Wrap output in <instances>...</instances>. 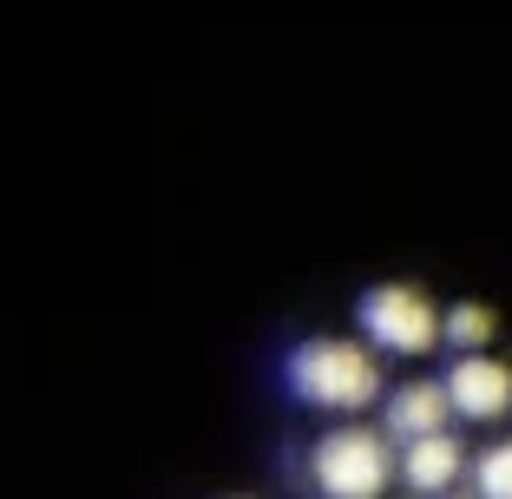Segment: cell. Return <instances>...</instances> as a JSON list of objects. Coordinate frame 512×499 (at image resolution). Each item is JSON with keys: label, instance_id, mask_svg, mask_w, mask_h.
Masks as SVG:
<instances>
[{"label": "cell", "instance_id": "cell-4", "mask_svg": "<svg viewBox=\"0 0 512 499\" xmlns=\"http://www.w3.org/2000/svg\"><path fill=\"white\" fill-rule=\"evenodd\" d=\"M453 421H506L512 414V362L499 355H453V368L440 375Z\"/></svg>", "mask_w": 512, "mask_h": 499}, {"label": "cell", "instance_id": "cell-5", "mask_svg": "<svg viewBox=\"0 0 512 499\" xmlns=\"http://www.w3.org/2000/svg\"><path fill=\"white\" fill-rule=\"evenodd\" d=\"M467 440L453 434H427V440H407V447H394V480L407 486V499H440L453 493V486L467 480Z\"/></svg>", "mask_w": 512, "mask_h": 499}, {"label": "cell", "instance_id": "cell-6", "mask_svg": "<svg viewBox=\"0 0 512 499\" xmlns=\"http://www.w3.org/2000/svg\"><path fill=\"white\" fill-rule=\"evenodd\" d=\"M447 427H453V408H447V388H440V381H401V388H388V401H381V434H388L394 447L447 434Z\"/></svg>", "mask_w": 512, "mask_h": 499}, {"label": "cell", "instance_id": "cell-3", "mask_svg": "<svg viewBox=\"0 0 512 499\" xmlns=\"http://www.w3.org/2000/svg\"><path fill=\"white\" fill-rule=\"evenodd\" d=\"M355 329L375 355H434L440 348V309L421 283H375L355 303Z\"/></svg>", "mask_w": 512, "mask_h": 499}, {"label": "cell", "instance_id": "cell-1", "mask_svg": "<svg viewBox=\"0 0 512 499\" xmlns=\"http://www.w3.org/2000/svg\"><path fill=\"white\" fill-rule=\"evenodd\" d=\"M283 388L289 401L322 414H362L375 401H388V381H381V355L348 335H309L283 355Z\"/></svg>", "mask_w": 512, "mask_h": 499}, {"label": "cell", "instance_id": "cell-8", "mask_svg": "<svg viewBox=\"0 0 512 499\" xmlns=\"http://www.w3.org/2000/svg\"><path fill=\"white\" fill-rule=\"evenodd\" d=\"M473 499H512V434L473 454Z\"/></svg>", "mask_w": 512, "mask_h": 499}, {"label": "cell", "instance_id": "cell-7", "mask_svg": "<svg viewBox=\"0 0 512 499\" xmlns=\"http://www.w3.org/2000/svg\"><path fill=\"white\" fill-rule=\"evenodd\" d=\"M493 342H499V316L486 303H453V309H440V348H453V355H493Z\"/></svg>", "mask_w": 512, "mask_h": 499}, {"label": "cell", "instance_id": "cell-2", "mask_svg": "<svg viewBox=\"0 0 512 499\" xmlns=\"http://www.w3.org/2000/svg\"><path fill=\"white\" fill-rule=\"evenodd\" d=\"M309 486L322 499H388L394 486V440L381 427L342 421L309 447Z\"/></svg>", "mask_w": 512, "mask_h": 499}]
</instances>
